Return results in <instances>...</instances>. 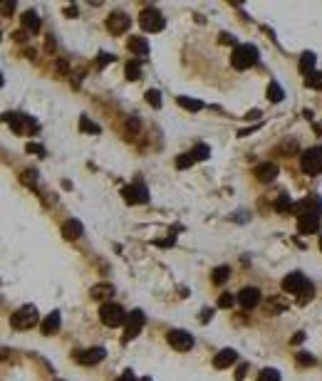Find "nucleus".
<instances>
[{
    "label": "nucleus",
    "instance_id": "1",
    "mask_svg": "<svg viewBox=\"0 0 322 381\" xmlns=\"http://www.w3.org/2000/svg\"><path fill=\"white\" fill-rule=\"evenodd\" d=\"M283 290L288 295H303L300 302H305L308 297H313V282L303 275V272H290L283 277Z\"/></svg>",
    "mask_w": 322,
    "mask_h": 381
},
{
    "label": "nucleus",
    "instance_id": "2",
    "mask_svg": "<svg viewBox=\"0 0 322 381\" xmlns=\"http://www.w3.org/2000/svg\"><path fill=\"white\" fill-rule=\"evenodd\" d=\"M258 62V47L256 45H236L233 55H231V64L236 69H248Z\"/></svg>",
    "mask_w": 322,
    "mask_h": 381
},
{
    "label": "nucleus",
    "instance_id": "3",
    "mask_svg": "<svg viewBox=\"0 0 322 381\" xmlns=\"http://www.w3.org/2000/svg\"><path fill=\"white\" fill-rule=\"evenodd\" d=\"M37 310L32 307V305H25V307H20V310H15L12 312V317H10V324H12V329H20V332H25V329H32L35 324H37Z\"/></svg>",
    "mask_w": 322,
    "mask_h": 381
},
{
    "label": "nucleus",
    "instance_id": "4",
    "mask_svg": "<svg viewBox=\"0 0 322 381\" xmlns=\"http://www.w3.org/2000/svg\"><path fill=\"white\" fill-rule=\"evenodd\" d=\"M139 25H141L146 32H161L164 25H166V20H164V15H161L156 7H144L141 15H139Z\"/></svg>",
    "mask_w": 322,
    "mask_h": 381
},
{
    "label": "nucleus",
    "instance_id": "5",
    "mask_svg": "<svg viewBox=\"0 0 322 381\" xmlns=\"http://www.w3.org/2000/svg\"><path fill=\"white\" fill-rule=\"evenodd\" d=\"M300 166H303V171L310 174V176L322 174V149L320 146H313V149L303 151V156H300Z\"/></svg>",
    "mask_w": 322,
    "mask_h": 381
},
{
    "label": "nucleus",
    "instance_id": "6",
    "mask_svg": "<svg viewBox=\"0 0 322 381\" xmlns=\"http://www.w3.org/2000/svg\"><path fill=\"white\" fill-rule=\"evenodd\" d=\"M99 319H102V324H107V327H119V324L127 322V315H124V310H122L119 305L104 302V305L99 307Z\"/></svg>",
    "mask_w": 322,
    "mask_h": 381
},
{
    "label": "nucleus",
    "instance_id": "7",
    "mask_svg": "<svg viewBox=\"0 0 322 381\" xmlns=\"http://www.w3.org/2000/svg\"><path fill=\"white\" fill-rule=\"evenodd\" d=\"M293 210H295L298 215H322V200H320V195H308V198L298 200V203L293 205Z\"/></svg>",
    "mask_w": 322,
    "mask_h": 381
},
{
    "label": "nucleus",
    "instance_id": "8",
    "mask_svg": "<svg viewBox=\"0 0 322 381\" xmlns=\"http://www.w3.org/2000/svg\"><path fill=\"white\" fill-rule=\"evenodd\" d=\"M166 339H169V344H171L176 352H189L193 347V334H189L186 329H171V332L166 334Z\"/></svg>",
    "mask_w": 322,
    "mask_h": 381
},
{
    "label": "nucleus",
    "instance_id": "9",
    "mask_svg": "<svg viewBox=\"0 0 322 381\" xmlns=\"http://www.w3.org/2000/svg\"><path fill=\"white\" fill-rule=\"evenodd\" d=\"M144 312L141 310H134L131 315L127 317V329H124V342H131L134 337H139V332H141V327H144Z\"/></svg>",
    "mask_w": 322,
    "mask_h": 381
},
{
    "label": "nucleus",
    "instance_id": "10",
    "mask_svg": "<svg viewBox=\"0 0 322 381\" xmlns=\"http://www.w3.org/2000/svg\"><path fill=\"white\" fill-rule=\"evenodd\" d=\"M129 25H131V17H129L127 12H112V15L107 17V27H109V32H114V35L127 32Z\"/></svg>",
    "mask_w": 322,
    "mask_h": 381
},
{
    "label": "nucleus",
    "instance_id": "11",
    "mask_svg": "<svg viewBox=\"0 0 322 381\" xmlns=\"http://www.w3.org/2000/svg\"><path fill=\"white\" fill-rule=\"evenodd\" d=\"M122 195H124V200L131 203V205H139V203H146V200H149V190H146L144 184H134V186H129V189H124Z\"/></svg>",
    "mask_w": 322,
    "mask_h": 381
},
{
    "label": "nucleus",
    "instance_id": "12",
    "mask_svg": "<svg viewBox=\"0 0 322 381\" xmlns=\"http://www.w3.org/2000/svg\"><path fill=\"white\" fill-rule=\"evenodd\" d=\"M104 357H107V352H104L102 347H92V349H84V352H79L74 359H77L79 364H84V367H92V364H99Z\"/></svg>",
    "mask_w": 322,
    "mask_h": 381
},
{
    "label": "nucleus",
    "instance_id": "13",
    "mask_svg": "<svg viewBox=\"0 0 322 381\" xmlns=\"http://www.w3.org/2000/svg\"><path fill=\"white\" fill-rule=\"evenodd\" d=\"M238 302H241L243 310H253L258 302H260V290L258 287H243L238 292Z\"/></svg>",
    "mask_w": 322,
    "mask_h": 381
},
{
    "label": "nucleus",
    "instance_id": "14",
    "mask_svg": "<svg viewBox=\"0 0 322 381\" xmlns=\"http://www.w3.org/2000/svg\"><path fill=\"white\" fill-rule=\"evenodd\" d=\"M298 230L303 235H310L320 230V215H298Z\"/></svg>",
    "mask_w": 322,
    "mask_h": 381
},
{
    "label": "nucleus",
    "instance_id": "15",
    "mask_svg": "<svg viewBox=\"0 0 322 381\" xmlns=\"http://www.w3.org/2000/svg\"><path fill=\"white\" fill-rule=\"evenodd\" d=\"M275 176H278V164H273V161H265V164H258V166H256V179H258V181H263V184H270Z\"/></svg>",
    "mask_w": 322,
    "mask_h": 381
},
{
    "label": "nucleus",
    "instance_id": "16",
    "mask_svg": "<svg viewBox=\"0 0 322 381\" xmlns=\"http://www.w3.org/2000/svg\"><path fill=\"white\" fill-rule=\"evenodd\" d=\"M236 359H238L236 349H221V352L213 357V367H216V369H226V367H231Z\"/></svg>",
    "mask_w": 322,
    "mask_h": 381
},
{
    "label": "nucleus",
    "instance_id": "17",
    "mask_svg": "<svg viewBox=\"0 0 322 381\" xmlns=\"http://www.w3.org/2000/svg\"><path fill=\"white\" fill-rule=\"evenodd\" d=\"M60 324H62L60 312H52V315H47V317H45V322L40 324V329H42V334H45V337H50V334H55V332L60 329Z\"/></svg>",
    "mask_w": 322,
    "mask_h": 381
},
{
    "label": "nucleus",
    "instance_id": "18",
    "mask_svg": "<svg viewBox=\"0 0 322 381\" xmlns=\"http://www.w3.org/2000/svg\"><path fill=\"white\" fill-rule=\"evenodd\" d=\"M5 119H7V124L12 127V131H17V134H22V131H25V127L35 129V124H32L30 119H25L22 114H5Z\"/></svg>",
    "mask_w": 322,
    "mask_h": 381
},
{
    "label": "nucleus",
    "instance_id": "19",
    "mask_svg": "<svg viewBox=\"0 0 322 381\" xmlns=\"http://www.w3.org/2000/svg\"><path fill=\"white\" fill-rule=\"evenodd\" d=\"M127 47H129V52H134V55H139V57H146L149 55V42L144 40V37H129V42H127Z\"/></svg>",
    "mask_w": 322,
    "mask_h": 381
},
{
    "label": "nucleus",
    "instance_id": "20",
    "mask_svg": "<svg viewBox=\"0 0 322 381\" xmlns=\"http://www.w3.org/2000/svg\"><path fill=\"white\" fill-rule=\"evenodd\" d=\"M62 235L67 240H77L82 235V223L79 220H64L62 223Z\"/></svg>",
    "mask_w": 322,
    "mask_h": 381
},
{
    "label": "nucleus",
    "instance_id": "21",
    "mask_svg": "<svg viewBox=\"0 0 322 381\" xmlns=\"http://www.w3.org/2000/svg\"><path fill=\"white\" fill-rule=\"evenodd\" d=\"M22 27L27 30V32H37L40 30V17H37V12L35 10H27V12H22Z\"/></svg>",
    "mask_w": 322,
    "mask_h": 381
},
{
    "label": "nucleus",
    "instance_id": "22",
    "mask_svg": "<svg viewBox=\"0 0 322 381\" xmlns=\"http://www.w3.org/2000/svg\"><path fill=\"white\" fill-rule=\"evenodd\" d=\"M112 292H114V287L107 285V282H99V285H94V287L89 290L92 300H102V297H107V295H112Z\"/></svg>",
    "mask_w": 322,
    "mask_h": 381
},
{
    "label": "nucleus",
    "instance_id": "23",
    "mask_svg": "<svg viewBox=\"0 0 322 381\" xmlns=\"http://www.w3.org/2000/svg\"><path fill=\"white\" fill-rule=\"evenodd\" d=\"M298 67H300V72H303V74H313V67H315V55H313V52H303V57H300Z\"/></svg>",
    "mask_w": 322,
    "mask_h": 381
},
{
    "label": "nucleus",
    "instance_id": "24",
    "mask_svg": "<svg viewBox=\"0 0 322 381\" xmlns=\"http://www.w3.org/2000/svg\"><path fill=\"white\" fill-rule=\"evenodd\" d=\"M228 275H231V267H228V265H221V267L213 270V277H211V280H213V285H223V282L228 280Z\"/></svg>",
    "mask_w": 322,
    "mask_h": 381
},
{
    "label": "nucleus",
    "instance_id": "25",
    "mask_svg": "<svg viewBox=\"0 0 322 381\" xmlns=\"http://www.w3.org/2000/svg\"><path fill=\"white\" fill-rule=\"evenodd\" d=\"M283 97H285V94H283L280 84H278V82H270V84H268V99L278 104V102H283Z\"/></svg>",
    "mask_w": 322,
    "mask_h": 381
},
{
    "label": "nucleus",
    "instance_id": "26",
    "mask_svg": "<svg viewBox=\"0 0 322 381\" xmlns=\"http://www.w3.org/2000/svg\"><path fill=\"white\" fill-rule=\"evenodd\" d=\"M293 205H295V203H293V200H290V195H285V193H280V198L273 203V208H275V210H280V213H283V210H293Z\"/></svg>",
    "mask_w": 322,
    "mask_h": 381
},
{
    "label": "nucleus",
    "instance_id": "27",
    "mask_svg": "<svg viewBox=\"0 0 322 381\" xmlns=\"http://www.w3.org/2000/svg\"><path fill=\"white\" fill-rule=\"evenodd\" d=\"M139 77H141V62H139V60H134V62L127 64V79H129V82H136Z\"/></svg>",
    "mask_w": 322,
    "mask_h": 381
},
{
    "label": "nucleus",
    "instance_id": "28",
    "mask_svg": "<svg viewBox=\"0 0 322 381\" xmlns=\"http://www.w3.org/2000/svg\"><path fill=\"white\" fill-rule=\"evenodd\" d=\"M184 109H189V112H198V109H203V104L201 102H196V99H189V97H179L176 99Z\"/></svg>",
    "mask_w": 322,
    "mask_h": 381
},
{
    "label": "nucleus",
    "instance_id": "29",
    "mask_svg": "<svg viewBox=\"0 0 322 381\" xmlns=\"http://www.w3.org/2000/svg\"><path fill=\"white\" fill-rule=\"evenodd\" d=\"M191 156L196 159V161H206V159L211 156V149H208L206 144H198V146H196V149L191 151Z\"/></svg>",
    "mask_w": 322,
    "mask_h": 381
},
{
    "label": "nucleus",
    "instance_id": "30",
    "mask_svg": "<svg viewBox=\"0 0 322 381\" xmlns=\"http://www.w3.org/2000/svg\"><path fill=\"white\" fill-rule=\"evenodd\" d=\"M305 84H308L310 89H322V72L308 74V77H305Z\"/></svg>",
    "mask_w": 322,
    "mask_h": 381
},
{
    "label": "nucleus",
    "instance_id": "31",
    "mask_svg": "<svg viewBox=\"0 0 322 381\" xmlns=\"http://www.w3.org/2000/svg\"><path fill=\"white\" fill-rule=\"evenodd\" d=\"M258 381H280V374H278V369H263L258 374Z\"/></svg>",
    "mask_w": 322,
    "mask_h": 381
},
{
    "label": "nucleus",
    "instance_id": "32",
    "mask_svg": "<svg viewBox=\"0 0 322 381\" xmlns=\"http://www.w3.org/2000/svg\"><path fill=\"white\" fill-rule=\"evenodd\" d=\"M144 97H146V102H149V104H151V107H156V109H159V107H161V94H159V92H156V89H149V92H146V94H144Z\"/></svg>",
    "mask_w": 322,
    "mask_h": 381
},
{
    "label": "nucleus",
    "instance_id": "33",
    "mask_svg": "<svg viewBox=\"0 0 322 381\" xmlns=\"http://www.w3.org/2000/svg\"><path fill=\"white\" fill-rule=\"evenodd\" d=\"M193 161H196V159H193L191 154H181V156L176 159V169H189V166H193Z\"/></svg>",
    "mask_w": 322,
    "mask_h": 381
},
{
    "label": "nucleus",
    "instance_id": "34",
    "mask_svg": "<svg viewBox=\"0 0 322 381\" xmlns=\"http://www.w3.org/2000/svg\"><path fill=\"white\" fill-rule=\"evenodd\" d=\"M233 302H236V297H233L231 292H223V295L218 297V307H223V310H228V307H233Z\"/></svg>",
    "mask_w": 322,
    "mask_h": 381
},
{
    "label": "nucleus",
    "instance_id": "35",
    "mask_svg": "<svg viewBox=\"0 0 322 381\" xmlns=\"http://www.w3.org/2000/svg\"><path fill=\"white\" fill-rule=\"evenodd\" d=\"M79 129H82V131H92V134H99V127H97V124H92L87 117H82V119H79Z\"/></svg>",
    "mask_w": 322,
    "mask_h": 381
},
{
    "label": "nucleus",
    "instance_id": "36",
    "mask_svg": "<svg viewBox=\"0 0 322 381\" xmlns=\"http://www.w3.org/2000/svg\"><path fill=\"white\" fill-rule=\"evenodd\" d=\"M295 359H298V364H303V367H310V364H315V357H313V354H308V352H300Z\"/></svg>",
    "mask_w": 322,
    "mask_h": 381
},
{
    "label": "nucleus",
    "instance_id": "37",
    "mask_svg": "<svg viewBox=\"0 0 322 381\" xmlns=\"http://www.w3.org/2000/svg\"><path fill=\"white\" fill-rule=\"evenodd\" d=\"M25 149H27L30 154H45V149H42V146H37V144H27Z\"/></svg>",
    "mask_w": 322,
    "mask_h": 381
},
{
    "label": "nucleus",
    "instance_id": "38",
    "mask_svg": "<svg viewBox=\"0 0 322 381\" xmlns=\"http://www.w3.org/2000/svg\"><path fill=\"white\" fill-rule=\"evenodd\" d=\"M246 372H248V367H246V364H241V367H238V372H236V379L243 381V379H246Z\"/></svg>",
    "mask_w": 322,
    "mask_h": 381
},
{
    "label": "nucleus",
    "instance_id": "39",
    "mask_svg": "<svg viewBox=\"0 0 322 381\" xmlns=\"http://www.w3.org/2000/svg\"><path fill=\"white\" fill-rule=\"evenodd\" d=\"M117 381H136V377H134V372H131V369H127V372H124V374H122Z\"/></svg>",
    "mask_w": 322,
    "mask_h": 381
},
{
    "label": "nucleus",
    "instance_id": "40",
    "mask_svg": "<svg viewBox=\"0 0 322 381\" xmlns=\"http://www.w3.org/2000/svg\"><path fill=\"white\" fill-rule=\"evenodd\" d=\"M112 60H114V55H107V52H102V55H99V67H104L107 62H112Z\"/></svg>",
    "mask_w": 322,
    "mask_h": 381
},
{
    "label": "nucleus",
    "instance_id": "41",
    "mask_svg": "<svg viewBox=\"0 0 322 381\" xmlns=\"http://www.w3.org/2000/svg\"><path fill=\"white\" fill-rule=\"evenodd\" d=\"M12 37H15L17 42H25V40H27V30H17V32H15Z\"/></svg>",
    "mask_w": 322,
    "mask_h": 381
},
{
    "label": "nucleus",
    "instance_id": "42",
    "mask_svg": "<svg viewBox=\"0 0 322 381\" xmlns=\"http://www.w3.org/2000/svg\"><path fill=\"white\" fill-rule=\"evenodd\" d=\"M221 42H223V45H228V42L233 45V42H236V37H233V35H228V32H223V35H221Z\"/></svg>",
    "mask_w": 322,
    "mask_h": 381
},
{
    "label": "nucleus",
    "instance_id": "43",
    "mask_svg": "<svg viewBox=\"0 0 322 381\" xmlns=\"http://www.w3.org/2000/svg\"><path fill=\"white\" fill-rule=\"evenodd\" d=\"M10 10H15V2H2V12L7 15Z\"/></svg>",
    "mask_w": 322,
    "mask_h": 381
},
{
    "label": "nucleus",
    "instance_id": "44",
    "mask_svg": "<svg viewBox=\"0 0 322 381\" xmlns=\"http://www.w3.org/2000/svg\"><path fill=\"white\" fill-rule=\"evenodd\" d=\"M320 250H322V238H320Z\"/></svg>",
    "mask_w": 322,
    "mask_h": 381
},
{
    "label": "nucleus",
    "instance_id": "45",
    "mask_svg": "<svg viewBox=\"0 0 322 381\" xmlns=\"http://www.w3.org/2000/svg\"><path fill=\"white\" fill-rule=\"evenodd\" d=\"M141 381H151V379H141Z\"/></svg>",
    "mask_w": 322,
    "mask_h": 381
}]
</instances>
